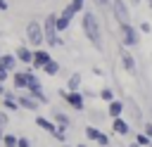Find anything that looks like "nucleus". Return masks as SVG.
I'll return each mask as SVG.
<instances>
[{
  "instance_id": "nucleus-1",
  "label": "nucleus",
  "mask_w": 152,
  "mask_h": 147,
  "mask_svg": "<svg viewBox=\"0 0 152 147\" xmlns=\"http://www.w3.org/2000/svg\"><path fill=\"white\" fill-rule=\"evenodd\" d=\"M81 28H83L86 40H88L97 52H102V50H104L102 24H100V19H97V14H95L93 9H83V12H81Z\"/></svg>"
},
{
  "instance_id": "nucleus-2",
  "label": "nucleus",
  "mask_w": 152,
  "mask_h": 147,
  "mask_svg": "<svg viewBox=\"0 0 152 147\" xmlns=\"http://www.w3.org/2000/svg\"><path fill=\"white\" fill-rule=\"evenodd\" d=\"M55 17H57V12H50L40 24H43V36H45V45L48 47H64L66 43H64V38H62V33H57V28H55Z\"/></svg>"
},
{
  "instance_id": "nucleus-3",
  "label": "nucleus",
  "mask_w": 152,
  "mask_h": 147,
  "mask_svg": "<svg viewBox=\"0 0 152 147\" xmlns=\"http://www.w3.org/2000/svg\"><path fill=\"white\" fill-rule=\"evenodd\" d=\"M24 38L28 47H43L45 45V36H43V24L38 19H28V24L24 26Z\"/></svg>"
},
{
  "instance_id": "nucleus-4",
  "label": "nucleus",
  "mask_w": 152,
  "mask_h": 147,
  "mask_svg": "<svg viewBox=\"0 0 152 147\" xmlns=\"http://www.w3.org/2000/svg\"><path fill=\"white\" fill-rule=\"evenodd\" d=\"M119 36H121V47H138L140 45V33L133 24H121L119 26Z\"/></svg>"
},
{
  "instance_id": "nucleus-5",
  "label": "nucleus",
  "mask_w": 152,
  "mask_h": 147,
  "mask_svg": "<svg viewBox=\"0 0 152 147\" xmlns=\"http://www.w3.org/2000/svg\"><path fill=\"white\" fill-rule=\"evenodd\" d=\"M109 7H112V17L119 26L131 24V5L126 0H109Z\"/></svg>"
},
{
  "instance_id": "nucleus-6",
  "label": "nucleus",
  "mask_w": 152,
  "mask_h": 147,
  "mask_svg": "<svg viewBox=\"0 0 152 147\" xmlns=\"http://www.w3.org/2000/svg\"><path fill=\"white\" fill-rule=\"evenodd\" d=\"M57 95L74 109V111H86V97L81 95V90H74V92H69V90H64V88H59L57 90Z\"/></svg>"
},
{
  "instance_id": "nucleus-7",
  "label": "nucleus",
  "mask_w": 152,
  "mask_h": 147,
  "mask_svg": "<svg viewBox=\"0 0 152 147\" xmlns=\"http://www.w3.org/2000/svg\"><path fill=\"white\" fill-rule=\"evenodd\" d=\"M119 62H121L126 74H131V76L138 74V62H135V57H133V52L128 47H119Z\"/></svg>"
},
{
  "instance_id": "nucleus-8",
  "label": "nucleus",
  "mask_w": 152,
  "mask_h": 147,
  "mask_svg": "<svg viewBox=\"0 0 152 147\" xmlns=\"http://www.w3.org/2000/svg\"><path fill=\"white\" fill-rule=\"evenodd\" d=\"M14 95H17L19 109H26V111H38V109H40V104L33 100L31 92H26V90H14Z\"/></svg>"
},
{
  "instance_id": "nucleus-9",
  "label": "nucleus",
  "mask_w": 152,
  "mask_h": 147,
  "mask_svg": "<svg viewBox=\"0 0 152 147\" xmlns=\"http://www.w3.org/2000/svg\"><path fill=\"white\" fill-rule=\"evenodd\" d=\"M52 59V55H50V50H45V47H36L33 50V59H31V69L33 71H38V69H43V64L45 62H50Z\"/></svg>"
},
{
  "instance_id": "nucleus-10",
  "label": "nucleus",
  "mask_w": 152,
  "mask_h": 147,
  "mask_svg": "<svg viewBox=\"0 0 152 147\" xmlns=\"http://www.w3.org/2000/svg\"><path fill=\"white\" fill-rule=\"evenodd\" d=\"M14 57H17V62H19L21 66H28L31 59H33V47H28L26 43H21V45L14 47Z\"/></svg>"
},
{
  "instance_id": "nucleus-11",
  "label": "nucleus",
  "mask_w": 152,
  "mask_h": 147,
  "mask_svg": "<svg viewBox=\"0 0 152 147\" xmlns=\"http://www.w3.org/2000/svg\"><path fill=\"white\" fill-rule=\"evenodd\" d=\"M26 76H28L26 66L12 71V74H10V78H12V90H26Z\"/></svg>"
},
{
  "instance_id": "nucleus-12",
  "label": "nucleus",
  "mask_w": 152,
  "mask_h": 147,
  "mask_svg": "<svg viewBox=\"0 0 152 147\" xmlns=\"http://www.w3.org/2000/svg\"><path fill=\"white\" fill-rule=\"evenodd\" d=\"M112 133L126 138V135H131V123H128L124 116H116V119H112Z\"/></svg>"
},
{
  "instance_id": "nucleus-13",
  "label": "nucleus",
  "mask_w": 152,
  "mask_h": 147,
  "mask_svg": "<svg viewBox=\"0 0 152 147\" xmlns=\"http://www.w3.org/2000/svg\"><path fill=\"white\" fill-rule=\"evenodd\" d=\"M0 66L7 71V74H12V71H17V66H19V62H17V57H14V52H0Z\"/></svg>"
},
{
  "instance_id": "nucleus-14",
  "label": "nucleus",
  "mask_w": 152,
  "mask_h": 147,
  "mask_svg": "<svg viewBox=\"0 0 152 147\" xmlns=\"http://www.w3.org/2000/svg\"><path fill=\"white\" fill-rule=\"evenodd\" d=\"M124 111H126V107H124V100H119V97H114L112 102H107V116H109V119H116V116H124Z\"/></svg>"
},
{
  "instance_id": "nucleus-15",
  "label": "nucleus",
  "mask_w": 152,
  "mask_h": 147,
  "mask_svg": "<svg viewBox=\"0 0 152 147\" xmlns=\"http://www.w3.org/2000/svg\"><path fill=\"white\" fill-rule=\"evenodd\" d=\"M2 109L10 114V111H19V104H17V95H14V90H10L7 88V92L2 95Z\"/></svg>"
},
{
  "instance_id": "nucleus-16",
  "label": "nucleus",
  "mask_w": 152,
  "mask_h": 147,
  "mask_svg": "<svg viewBox=\"0 0 152 147\" xmlns=\"http://www.w3.org/2000/svg\"><path fill=\"white\" fill-rule=\"evenodd\" d=\"M33 123H36V126H38L40 130H45L48 135H52V133L57 130V126H55V121H52V119H48V116H40V114L36 116V121H33Z\"/></svg>"
},
{
  "instance_id": "nucleus-17",
  "label": "nucleus",
  "mask_w": 152,
  "mask_h": 147,
  "mask_svg": "<svg viewBox=\"0 0 152 147\" xmlns=\"http://www.w3.org/2000/svg\"><path fill=\"white\" fill-rule=\"evenodd\" d=\"M81 88H83V76H81L78 71L69 74V78H66V88H64V90L74 92V90H81Z\"/></svg>"
},
{
  "instance_id": "nucleus-18",
  "label": "nucleus",
  "mask_w": 152,
  "mask_h": 147,
  "mask_svg": "<svg viewBox=\"0 0 152 147\" xmlns=\"http://www.w3.org/2000/svg\"><path fill=\"white\" fill-rule=\"evenodd\" d=\"M124 107L133 114V119H135V123H142L145 119H142V111H140V107H138V102L133 100V97H128V100H124Z\"/></svg>"
},
{
  "instance_id": "nucleus-19",
  "label": "nucleus",
  "mask_w": 152,
  "mask_h": 147,
  "mask_svg": "<svg viewBox=\"0 0 152 147\" xmlns=\"http://www.w3.org/2000/svg\"><path fill=\"white\" fill-rule=\"evenodd\" d=\"M52 121H55V126H59V128H71V119L62 111V109H52Z\"/></svg>"
},
{
  "instance_id": "nucleus-20",
  "label": "nucleus",
  "mask_w": 152,
  "mask_h": 147,
  "mask_svg": "<svg viewBox=\"0 0 152 147\" xmlns=\"http://www.w3.org/2000/svg\"><path fill=\"white\" fill-rule=\"evenodd\" d=\"M40 71H43L45 76H57V74H62V64L52 57L50 62H45V64H43V69H40Z\"/></svg>"
},
{
  "instance_id": "nucleus-21",
  "label": "nucleus",
  "mask_w": 152,
  "mask_h": 147,
  "mask_svg": "<svg viewBox=\"0 0 152 147\" xmlns=\"http://www.w3.org/2000/svg\"><path fill=\"white\" fill-rule=\"evenodd\" d=\"M71 21H74V19H69V17H64V14L59 12V14L55 17V28H57V33H64V31L71 26Z\"/></svg>"
},
{
  "instance_id": "nucleus-22",
  "label": "nucleus",
  "mask_w": 152,
  "mask_h": 147,
  "mask_svg": "<svg viewBox=\"0 0 152 147\" xmlns=\"http://www.w3.org/2000/svg\"><path fill=\"white\" fill-rule=\"evenodd\" d=\"M83 133H86V140H90V142H97V138L102 135V130H100L97 126H93V123H88V126L83 128Z\"/></svg>"
},
{
  "instance_id": "nucleus-23",
  "label": "nucleus",
  "mask_w": 152,
  "mask_h": 147,
  "mask_svg": "<svg viewBox=\"0 0 152 147\" xmlns=\"http://www.w3.org/2000/svg\"><path fill=\"white\" fill-rule=\"evenodd\" d=\"M97 97H100L102 102H112V100H114V90H112L109 85H104V88L97 92Z\"/></svg>"
},
{
  "instance_id": "nucleus-24",
  "label": "nucleus",
  "mask_w": 152,
  "mask_h": 147,
  "mask_svg": "<svg viewBox=\"0 0 152 147\" xmlns=\"http://www.w3.org/2000/svg\"><path fill=\"white\" fill-rule=\"evenodd\" d=\"M17 138L14 133H2V147H17Z\"/></svg>"
},
{
  "instance_id": "nucleus-25",
  "label": "nucleus",
  "mask_w": 152,
  "mask_h": 147,
  "mask_svg": "<svg viewBox=\"0 0 152 147\" xmlns=\"http://www.w3.org/2000/svg\"><path fill=\"white\" fill-rule=\"evenodd\" d=\"M133 142H135V145H140V147H150V142H152V140L140 130V133H135V135H133Z\"/></svg>"
},
{
  "instance_id": "nucleus-26",
  "label": "nucleus",
  "mask_w": 152,
  "mask_h": 147,
  "mask_svg": "<svg viewBox=\"0 0 152 147\" xmlns=\"http://www.w3.org/2000/svg\"><path fill=\"white\" fill-rule=\"evenodd\" d=\"M69 5H71V9H74L76 14H81V12L86 9V0H69Z\"/></svg>"
},
{
  "instance_id": "nucleus-27",
  "label": "nucleus",
  "mask_w": 152,
  "mask_h": 147,
  "mask_svg": "<svg viewBox=\"0 0 152 147\" xmlns=\"http://www.w3.org/2000/svg\"><path fill=\"white\" fill-rule=\"evenodd\" d=\"M52 138H55V140H59V142L64 145V142H66V128H59V126H57V130L52 133Z\"/></svg>"
},
{
  "instance_id": "nucleus-28",
  "label": "nucleus",
  "mask_w": 152,
  "mask_h": 147,
  "mask_svg": "<svg viewBox=\"0 0 152 147\" xmlns=\"http://www.w3.org/2000/svg\"><path fill=\"white\" fill-rule=\"evenodd\" d=\"M7 126H10V114L5 109H0V130H5Z\"/></svg>"
},
{
  "instance_id": "nucleus-29",
  "label": "nucleus",
  "mask_w": 152,
  "mask_h": 147,
  "mask_svg": "<svg viewBox=\"0 0 152 147\" xmlns=\"http://www.w3.org/2000/svg\"><path fill=\"white\" fill-rule=\"evenodd\" d=\"M135 28H138V33H152V24L150 21H140Z\"/></svg>"
},
{
  "instance_id": "nucleus-30",
  "label": "nucleus",
  "mask_w": 152,
  "mask_h": 147,
  "mask_svg": "<svg viewBox=\"0 0 152 147\" xmlns=\"http://www.w3.org/2000/svg\"><path fill=\"white\" fill-rule=\"evenodd\" d=\"M17 147H33V142H31V138L19 135V138H17Z\"/></svg>"
},
{
  "instance_id": "nucleus-31",
  "label": "nucleus",
  "mask_w": 152,
  "mask_h": 147,
  "mask_svg": "<svg viewBox=\"0 0 152 147\" xmlns=\"http://www.w3.org/2000/svg\"><path fill=\"white\" fill-rule=\"evenodd\" d=\"M81 95H83L86 100H93V97H97V92H95V90H90V88H81Z\"/></svg>"
},
{
  "instance_id": "nucleus-32",
  "label": "nucleus",
  "mask_w": 152,
  "mask_h": 147,
  "mask_svg": "<svg viewBox=\"0 0 152 147\" xmlns=\"http://www.w3.org/2000/svg\"><path fill=\"white\" fill-rule=\"evenodd\" d=\"M142 133L152 140V121H142Z\"/></svg>"
},
{
  "instance_id": "nucleus-33",
  "label": "nucleus",
  "mask_w": 152,
  "mask_h": 147,
  "mask_svg": "<svg viewBox=\"0 0 152 147\" xmlns=\"http://www.w3.org/2000/svg\"><path fill=\"white\" fill-rule=\"evenodd\" d=\"M104 116H107L104 111H97V109H93V111H90V119H93V121H102Z\"/></svg>"
},
{
  "instance_id": "nucleus-34",
  "label": "nucleus",
  "mask_w": 152,
  "mask_h": 147,
  "mask_svg": "<svg viewBox=\"0 0 152 147\" xmlns=\"http://www.w3.org/2000/svg\"><path fill=\"white\" fill-rule=\"evenodd\" d=\"M7 81H10V74H7V71L0 66V83H7Z\"/></svg>"
},
{
  "instance_id": "nucleus-35",
  "label": "nucleus",
  "mask_w": 152,
  "mask_h": 147,
  "mask_svg": "<svg viewBox=\"0 0 152 147\" xmlns=\"http://www.w3.org/2000/svg\"><path fill=\"white\" fill-rule=\"evenodd\" d=\"M10 9V2L7 0H0V12H7Z\"/></svg>"
},
{
  "instance_id": "nucleus-36",
  "label": "nucleus",
  "mask_w": 152,
  "mask_h": 147,
  "mask_svg": "<svg viewBox=\"0 0 152 147\" xmlns=\"http://www.w3.org/2000/svg\"><path fill=\"white\" fill-rule=\"evenodd\" d=\"M97 7H109V0H95Z\"/></svg>"
},
{
  "instance_id": "nucleus-37",
  "label": "nucleus",
  "mask_w": 152,
  "mask_h": 147,
  "mask_svg": "<svg viewBox=\"0 0 152 147\" xmlns=\"http://www.w3.org/2000/svg\"><path fill=\"white\" fill-rule=\"evenodd\" d=\"M93 74H95V76H104V71H102L100 66H93Z\"/></svg>"
},
{
  "instance_id": "nucleus-38",
  "label": "nucleus",
  "mask_w": 152,
  "mask_h": 147,
  "mask_svg": "<svg viewBox=\"0 0 152 147\" xmlns=\"http://www.w3.org/2000/svg\"><path fill=\"white\" fill-rule=\"evenodd\" d=\"M126 2H128V5H131V7H138V5H140V2H142V0H126Z\"/></svg>"
},
{
  "instance_id": "nucleus-39",
  "label": "nucleus",
  "mask_w": 152,
  "mask_h": 147,
  "mask_svg": "<svg viewBox=\"0 0 152 147\" xmlns=\"http://www.w3.org/2000/svg\"><path fill=\"white\" fill-rule=\"evenodd\" d=\"M5 92H7V85H5V83H0V97H2Z\"/></svg>"
},
{
  "instance_id": "nucleus-40",
  "label": "nucleus",
  "mask_w": 152,
  "mask_h": 147,
  "mask_svg": "<svg viewBox=\"0 0 152 147\" xmlns=\"http://www.w3.org/2000/svg\"><path fill=\"white\" fill-rule=\"evenodd\" d=\"M126 147H140V145H135V142H128V145H126Z\"/></svg>"
},
{
  "instance_id": "nucleus-41",
  "label": "nucleus",
  "mask_w": 152,
  "mask_h": 147,
  "mask_svg": "<svg viewBox=\"0 0 152 147\" xmlns=\"http://www.w3.org/2000/svg\"><path fill=\"white\" fill-rule=\"evenodd\" d=\"M2 133H5V130H0V147H2Z\"/></svg>"
},
{
  "instance_id": "nucleus-42",
  "label": "nucleus",
  "mask_w": 152,
  "mask_h": 147,
  "mask_svg": "<svg viewBox=\"0 0 152 147\" xmlns=\"http://www.w3.org/2000/svg\"><path fill=\"white\" fill-rule=\"evenodd\" d=\"M147 2H150V7H152V0H147Z\"/></svg>"
},
{
  "instance_id": "nucleus-43",
  "label": "nucleus",
  "mask_w": 152,
  "mask_h": 147,
  "mask_svg": "<svg viewBox=\"0 0 152 147\" xmlns=\"http://www.w3.org/2000/svg\"><path fill=\"white\" fill-rule=\"evenodd\" d=\"M40 2H48V0H40Z\"/></svg>"
},
{
  "instance_id": "nucleus-44",
  "label": "nucleus",
  "mask_w": 152,
  "mask_h": 147,
  "mask_svg": "<svg viewBox=\"0 0 152 147\" xmlns=\"http://www.w3.org/2000/svg\"><path fill=\"white\" fill-rule=\"evenodd\" d=\"M45 147H48V145H45Z\"/></svg>"
}]
</instances>
